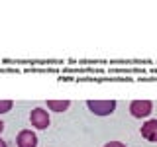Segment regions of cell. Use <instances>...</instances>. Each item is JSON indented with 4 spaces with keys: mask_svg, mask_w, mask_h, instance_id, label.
Here are the masks:
<instances>
[{
    "mask_svg": "<svg viewBox=\"0 0 157 147\" xmlns=\"http://www.w3.org/2000/svg\"><path fill=\"white\" fill-rule=\"evenodd\" d=\"M88 110L96 116H110L116 110V102L114 100H88L86 102Z\"/></svg>",
    "mask_w": 157,
    "mask_h": 147,
    "instance_id": "6da1fadb",
    "label": "cell"
},
{
    "mask_svg": "<svg viewBox=\"0 0 157 147\" xmlns=\"http://www.w3.org/2000/svg\"><path fill=\"white\" fill-rule=\"evenodd\" d=\"M151 110H153L151 100H134L130 104V112L134 118H145L151 114Z\"/></svg>",
    "mask_w": 157,
    "mask_h": 147,
    "instance_id": "7a4b0ae2",
    "label": "cell"
},
{
    "mask_svg": "<svg viewBox=\"0 0 157 147\" xmlns=\"http://www.w3.org/2000/svg\"><path fill=\"white\" fill-rule=\"evenodd\" d=\"M29 122H32V126L37 127V130H45L49 126V114L43 108H33L32 114H29Z\"/></svg>",
    "mask_w": 157,
    "mask_h": 147,
    "instance_id": "3957f363",
    "label": "cell"
},
{
    "mask_svg": "<svg viewBox=\"0 0 157 147\" xmlns=\"http://www.w3.org/2000/svg\"><path fill=\"white\" fill-rule=\"evenodd\" d=\"M18 147H36L37 145V137L32 130H24L18 134Z\"/></svg>",
    "mask_w": 157,
    "mask_h": 147,
    "instance_id": "277c9868",
    "label": "cell"
},
{
    "mask_svg": "<svg viewBox=\"0 0 157 147\" xmlns=\"http://www.w3.org/2000/svg\"><path fill=\"white\" fill-rule=\"evenodd\" d=\"M141 135L147 141H155L157 143V120H149L141 126Z\"/></svg>",
    "mask_w": 157,
    "mask_h": 147,
    "instance_id": "5b68a950",
    "label": "cell"
},
{
    "mask_svg": "<svg viewBox=\"0 0 157 147\" xmlns=\"http://www.w3.org/2000/svg\"><path fill=\"white\" fill-rule=\"evenodd\" d=\"M71 102L69 100H47V108L53 112H65Z\"/></svg>",
    "mask_w": 157,
    "mask_h": 147,
    "instance_id": "8992f818",
    "label": "cell"
},
{
    "mask_svg": "<svg viewBox=\"0 0 157 147\" xmlns=\"http://www.w3.org/2000/svg\"><path fill=\"white\" fill-rule=\"evenodd\" d=\"M14 102L12 100H0V114H6V112L12 110Z\"/></svg>",
    "mask_w": 157,
    "mask_h": 147,
    "instance_id": "52a82bcc",
    "label": "cell"
},
{
    "mask_svg": "<svg viewBox=\"0 0 157 147\" xmlns=\"http://www.w3.org/2000/svg\"><path fill=\"white\" fill-rule=\"evenodd\" d=\"M104 147H126V145L120 143V141H110V143H106Z\"/></svg>",
    "mask_w": 157,
    "mask_h": 147,
    "instance_id": "ba28073f",
    "label": "cell"
},
{
    "mask_svg": "<svg viewBox=\"0 0 157 147\" xmlns=\"http://www.w3.org/2000/svg\"><path fill=\"white\" fill-rule=\"evenodd\" d=\"M2 130H4V124H2V122H0V134H2Z\"/></svg>",
    "mask_w": 157,
    "mask_h": 147,
    "instance_id": "9c48e42d",
    "label": "cell"
},
{
    "mask_svg": "<svg viewBox=\"0 0 157 147\" xmlns=\"http://www.w3.org/2000/svg\"><path fill=\"white\" fill-rule=\"evenodd\" d=\"M0 147H6V143H4V141H2V139H0Z\"/></svg>",
    "mask_w": 157,
    "mask_h": 147,
    "instance_id": "30bf717a",
    "label": "cell"
}]
</instances>
